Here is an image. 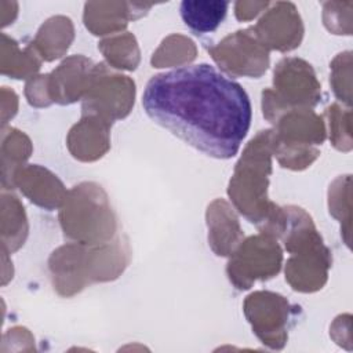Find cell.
I'll use <instances>...</instances> for the list:
<instances>
[{"label":"cell","mask_w":353,"mask_h":353,"mask_svg":"<svg viewBox=\"0 0 353 353\" xmlns=\"http://www.w3.org/2000/svg\"><path fill=\"white\" fill-rule=\"evenodd\" d=\"M142 105L154 123L215 159L237 154L252 117L245 90L208 63L153 76Z\"/></svg>","instance_id":"6da1fadb"},{"label":"cell","mask_w":353,"mask_h":353,"mask_svg":"<svg viewBox=\"0 0 353 353\" xmlns=\"http://www.w3.org/2000/svg\"><path fill=\"white\" fill-rule=\"evenodd\" d=\"M127 263L128 245L119 236L97 247L73 241L57 248L48 259L52 285L62 296H72L92 281L117 279Z\"/></svg>","instance_id":"7a4b0ae2"},{"label":"cell","mask_w":353,"mask_h":353,"mask_svg":"<svg viewBox=\"0 0 353 353\" xmlns=\"http://www.w3.org/2000/svg\"><path fill=\"white\" fill-rule=\"evenodd\" d=\"M272 156L273 132L262 130L245 145L228 186L234 208L258 229L280 208L268 197Z\"/></svg>","instance_id":"3957f363"},{"label":"cell","mask_w":353,"mask_h":353,"mask_svg":"<svg viewBox=\"0 0 353 353\" xmlns=\"http://www.w3.org/2000/svg\"><path fill=\"white\" fill-rule=\"evenodd\" d=\"M287 222L281 240L290 258L285 262V281L299 292H314L324 287L332 256L317 232L312 216L301 207L287 205Z\"/></svg>","instance_id":"277c9868"},{"label":"cell","mask_w":353,"mask_h":353,"mask_svg":"<svg viewBox=\"0 0 353 353\" xmlns=\"http://www.w3.org/2000/svg\"><path fill=\"white\" fill-rule=\"evenodd\" d=\"M59 223L72 241L97 247L117 237V221L105 190L83 182L68 190L59 207Z\"/></svg>","instance_id":"5b68a950"},{"label":"cell","mask_w":353,"mask_h":353,"mask_svg":"<svg viewBox=\"0 0 353 353\" xmlns=\"http://www.w3.org/2000/svg\"><path fill=\"white\" fill-rule=\"evenodd\" d=\"M273 125V156L281 167L301 171L320 156L317 145L325 141L327 132L323 117L312 109H291Z\"/></svg>","instance_id":"8992f818"},{"label":"cell","mask_w":353,"mask_h":353,"mask_svg":"<svg viewBox=\"0 0 353 353\" xmlns=\"http://www.w3.org/2000/svg\"><path fill=\"white\" fill-rule=\"evenodd\" d=\"M321 101V84L309 62L296 57L279 61L273 72V88L262 91L263 117L274 124L291 109H312Z\"/></svg>","instance_id":"52a82bcc"},{"label":"cell","mask_w":353,"mask_h":353,"mask_svg":"<svg viewBox=\"0 0 353 353\" xmlns=\"http://www.w3.org/2000/svg\"><path fill=\"white\" fill-rule=\"evenodd\" d=\"M283 263V251L277 239L259 232L250 236L229 255L226 274L237 290H248L256 281L274 277Z\"/></svg>","instance_id":"ba28073f"},{"label":"cell","mask_w":353,"mask_h":353,"mask_svg":"<svg viewBox=\"0 0 353 353\" xmlns=\"http://www.w3.org/2000/svg\"><path fill=\"white\" fill-rule=\"evenodd\" d=\"M135 83L113 72L106 63H95L88 88L81 99L83 114L97 116L108 123L124 119L134 106Z\"/></svg>","instance_id":"9c48e42d"},{"label":"cell","mask_w":353,"mask_h":353,"mask_svg":"<svg viewBox=\"0 0 353 353\" xmlns=\"http://www.w3.org/2000/svg\"><path fill=\"white\" fill-rule=\"evenodd\" d=\"M299 309L283 295L272 291H255L245 298L243 305L244 316L254 334L263 345L274 350L283 349L287 343L288 331Z\"/></svg>","instance_id":"30bf717a"},{"label":"cell","mask_w":353,"mask_h":353,"mask_svg":"<svg viewBox=\"0 0 353 353\" xmlns=\"http://www.w3.org/2000/svg\"><path fill=\"white\" fill-rule=\"evenodd\" d=\"M214 62L232 77H261L269 66V51L251 29L237 30L208 48Z\"/></svg>","instance_id":"8fae6325"},{"label":"cell","mask_w":353,"mask_h":353,"mask_svg":"<svg viewBox=\"0 0 353 353\" xmlns=\"http://www.w3.org/2000/svg\"><path fill=\"white\" fill-rule=\"evenodd\" d=\"M250 29L268 51H291L301 44L303 37L301 15L295 4L290 1L270 3L265 14Z\"/></svg>","instance_id":"7c38bea8"},{"label":"cell","mask_w":353,"mask_h":353,"mask_svg":"<svg viewBox=\"0 0 353 353\" xmlns=\"http://www.w3.org/2000/svg\"><path fill=\"white\" fill-rule=\"evenodd\" d=\"M95 63L83 57L72 55L48 74V92L52 102L69 105L83 99Z\"/></svg>","instance_id":"4fadbf2b"},{"label":"cell","mask_w":353,"mask_h":353,"mask_svg":"<svg viewBox=\"0 0 353 353\" xmlns=\"http://www.w3.org/2000/svg\"><path fill=\"white\" fill-rule=\"evenodd\" d=\"M150 7V4L125 1H90L84 4L83 21L95 36L121 33L128 21L141 18Z\"/></svg>","instance_id":"5bb4252c"},{"label":"cell","mask_w":353,"mask_h":353,"mask_svg":"<svg viewBox=\"0 0 353 353\" xmlns=\"http://www.w3.org/2000/svg\"><path fill=\"white\" fill-rule=\"evenodd\" d=\"M14 188L33 204L50 211L61 207L68 194L59 178L39 164L21 167L14 176Z\"/></svg>","instance_id":"9a60e30c"},{"label":"cell","mask_w":353,"mask_h":353,"mask_svg":"<svg viewBox=\"0 0 353 353\" xmlns=\"http://www.w3.org/2000/svg\"><path fill=\"white\" fill-rule=\"evenodd\" d=\"M110 123L83 114L69 131L66 143L72 156L80 161H95L110 148Z\"/></svg>","instance_id":"2e32d148"},{"label":"cell","mask_w":353,"mask_h":353,"mask_svg":"<svg viewBox=\"0 0 353 353\" xmlns=\"http://www.w3.org/2000/svg\"><path fill=\"white\" fill-rule=\"evenodd\" d=\"M205 219L211 250L218 256H229L244 239L233 208L223 199H216L208 205Z\"/></svg>","instance_id":"e0dca14e"},{"label":"cell","mask_w":353,"mask_h":353,"mask_svg":"<svg viewBox=\"0 0 353 353\" xmlns=\"http://www.w3.org/2000/svg\"><path fill=\"white\" fill-rule=\"evenodd\" d=\"M74 39V28L68 17L57 15L47 19L39 29L32 46L47 62L61 58Z\"/></svg>","instance_id":"ac0fdd59"},{"label":"cell","mask_w":353,"mask_h":353,"mask_svg":"<svg viewBox=\"0 0 353 353\" xmlns=\"http://www.w3.org/2000/svg\"><path fill=\"white\" fill-rule=\"evenodd\" d=\"M229 3L223 0H183L179 12L185 25L196 34L214 32L225 19Z\"/></svg>","instance_id":"d6986e66"},{"label":"cell","mask_w":353,"mask_h":353,"mask_svg":"<svg viewBox=\"0 0 353 353\" xmlns=\"http://www.w3.org/2000/svg\"><path fill=\"white\" fill-rule=\"evenodd\" d=\"M32 153L30 139L17 128L1 131V185L3 189L14 188V176L23 167Z\"/></svg>","instance_id":"ffe728a7"},{"label":"cell","mask_w":353,"mask_h":353,"mask_svg":"<svg viewBox=\"0 0 353 353\" xmlns=\"http://www.w3.org/2000/svg\"><path fill=\"white\" fill-rule=\"evenodd\" d=\"M41 58L32 44L21 48L19 44L1 34V73L12 79H30L40 69Z\"/></svg>","instance_id":"44dd1931"},{"label":"cell","mask_w":353,"mask_h":353,"mask_svg":"<svg viewBox=\"0 0 353 353\" xmlns=\"http://www.w3.org/2000/svg\"><path fill=\"white\" fill-rule=\"evenodd\" d=\"M28 236V219L23 205L14 194L1 196V239L3 248L8 252L23 245Z\"/></svg>","instance_id":"7402d4cb"},{"label":"cell","mask_w":353,"mask_h":353,"mask_svg":"<svg viewBox=\"0 0 353 353\" xmlns=\"http://www.w3.org/2000/svg\"><path fill=\"white\" fill-rule=\"evenodd\" d=\"M108 65L116 69L135 70L139 63V47L132 33L124 32L106 37L98 43Z\"/></svg>","instance_id":"603a6c76"},{"label":"cell","mask_w":353,"mask_h":353,"mask_svg":"<svg viewBox=\"0 0 353 353\" xmlns=\"http://www.w3.org/2000/svg\"><path fill=\"white\" fill-rule=\"evenodd\" d=\"M197 48L194 43L182 34L165 37L160 47L153 52L150 63L153 68H168L189 63L196 58Z\"/></svg>","instance_id":"cb8c5ba5"},{"label":"cell","mask_w":353,"mask_h":353,"mask_svg":"<svg viewBox=\"0 0 353 353\" xmlns=\"http://www.w3.org/2000/svg\"><path fill=\"white\" fill-rule=\"evenodd\" d=\"M328 208L330 214L338 219L342 226H345V232L350 230V175H343L336 178L332 185H330L328 190Z\"/></svg>","instance_id":"d4e9b609"},{"label":"cell","mask_w":353,"mask_h":353,"mask_svg":"<svg viewBox=\"0 0 353 353\" xmlns=\"http://www.w3.org/2000/svg\"><path fill=\"white\" fill-rule=\"evenodd\" d=\"M325 116L328 119L331 143L338 150L349 152L352 149L350 109H343L338 103H332L325 109Z\"/></svg>","instance_id":"484cf974"},{"label":"cell","mask_w":353,"mask_h":353,"mask_svg":"<svg viewBox=\"0 0 353 353\" xmlns=\"http://www.w3.org/2000/svg\"><path fill=\"white\" fill-rule=\"evenodd\" d=\"M350 66H352V52L345 51L338 54L331 62V79L330 83L332 85V91L335 97L350 106Z\"/></svg>","instance_id":"4316f807"},{"label":"cell","mask_w":353,"mask_h":353,"mask_svg":"<svg viewBox=\"0 0 353 353\" xmlns=\"http://www.w3.org/2000/svg\"><path fill=\"white\" fill-rule=\"evenodd\" d=\"M352 1H328L323 4V21L334 34H352Z\"/></svg>","instance_id":"83f0119b"},{"label":"cell","mask_w":353,"mask_h":353,"mask_svg":"<svg viewBox=\"0 0 353 353\" xmlns=\"http://www.w3.org/2000/svg\"><path fill=\"white\" fill-rule=\"evenodd\" d=\"M25 95L32 106L43 108L52 103L48 92V74L33 76L26 81Z\"/></svg>","instance_id":"f1b7e54d"},{"label":"cell","mask_w":353,"mask_h":353,"mask_svg":"<svg viewBox=\"0 0 353 353\" xmlns=\"http://www.w3.org/2000/svg\"><path fill=\"white\" fill-rule=\"evenodd\" d=\"M269 1H237L234 4V14L239 21H251L261 11L269 7Z\"/></svg>","instance_id":"f546056e"}]
</instances>
